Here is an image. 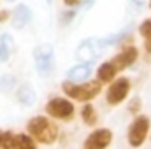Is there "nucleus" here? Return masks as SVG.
<instances>
[{
	"label": "nucleus",
	"instance_id": "obj_1",
	"mask_svg": "<svg viewBox=\"0 0 151 149\" xmlns=\"http://www.w3.org/2000/svg\"><path fill=\"white\" fill-rule=\"evenodd\" d=\"M27 133L32 135L37 144L42 146H53L58 140L60 130L56 126V123L53 121V117L49 116H34L27 121Z\"/></svg>",
	"mask_w": 151,
	"mask_h": 149
},
{
	"label": "nucleus",
	"instance_id": "obj_2",
	"mask_svg": "<svg viewBox=\"0 0 151 149\" xmlns=\"http://www.w3.org/2000/svg\"><path fill=\"white\" fill-rule=\"evenodd\" d=\"M104 90V84L97 79L91 81H84V82H74V81H63L62 82V91L65 93L67 98L74 100V102H93Z\"/></svg>",
	"mask_w": 151,
	"mask_h": 149
},
{
	"label": "nucleus",
	"instance_id": "obj_3",
	"mask_svg": "<svg viewBox=\"0 0 151 149\" xmlns=\"http://www.w3.org/2000/svg\"><path fill=\"white\" fill-rule=\"evenodd\" d=\"M151 133V117L148 114L134 116L127 128V144L132 149H141L148 140Z\"/></svg>",
	"mask_w": 151,
	"mask_h": 149
},
{
	"label": "nucleus",
	"instance_id": "obj_4",
	"mask_svg": "<svg viewBox=\"0 0 151 149\" xmlns=\"http://www.w3.org/2000/svg\"><path fill=\"white\" fill-rule=\"evenodd\" d=\"M132 88H134V84H132V79L128 75H118L113 82L107 84V88L104 91L106 104L109 107H118V105L125 104L130 98Z\"/></svg>",
	"mask_w": 151,
	"mask_h": 149
},
{
	"label": "nucleus",
	"instance_id": "obj_5",
	"mask_svg": "<svg viewBox=\"0 0 151 149\" xmlns=\"http://www.w3.org/2000/svg\"><path fill=\"white\" fill-rule=\"evenodd\" d=\"M44 111H46V116H49L53 119L69 123L76 116V105L74 100H70L67 97H53L46 102Z\"/></svg>",
	"mask_w": 151,
	"mask_h": 149
},
{
	"label": "nucleus",
	"instance_id": "obj_6",
	"mask_svg": "<svg viewBox=\"0 0 151 149\" xmlns=\"http://www.w3.org/2000/svg\"><path fill=\"white\" fill-rule=\"evenodd\" d=\"M139 58H141V49L134 44V40H127V42L121 44L119 51L111 60H113V63L116 65V69L119 72H125V70L132 69L139 62Z\"/></svg>",
	"mask_w": 151,
	"mask_h": 149
},
{
	"label": "nucleus",
	"instance_id": "obj_7",
	"mask_svg": "<svg viewBox=\"0 0 151 149\" xmlns=\"http://www.w3.org/2000/svg\"><path fill=\"white\" fill-rule=\"evenodd\" d=\"M114 140V132L107 126H99L93 128L84 142H83V149H109Z\"/></svg>",
	"mask_w": 151,
	"mask_h": 149
},
{
	"label": "nucleus",
	"instance_id": "obj_8",
	"mask_svg": "<svg viewBox=\"0 0 151 149\" xmlns=\"http://www.w3.org/2000/svg\"><path fill=\"white\" fill-rule=\"evenodd\" d=\"M34 60H35V65H37V70L40 74H49L55 67V47L51 44H40L34 49Z\"/></svg>",
	"mask_w": 151,
	"mask_h": 149
},
{
	"label": "nucleus",
	"instance_id": "obj_9",
	"mask_svg": "<svg viewBox=\"0 0 151 149\" xmlns=\"http://www.w3.org/2000/svg\"><path fill=\"white\" fill-rule=\"evenodd\" d=\"M11 19H12V27H14V28H18V30L25 28V27L32 21V11H30V7L25 5V4H19V5L12 11Z\"/></svg>",
	"mask_w": 151,
	"mask_h": 149
},
{
	"label": "nucleus",
	"instance_id": "obj_10",
	"mask_svg": "<svg viewBox=\"0 0 151 149\" xmlns=\"http://www.w3.org/2000/svg\"><path fill=\"white\" fill-rule=\"evenodd\" d=\"M119 74V70L116 69V65L113 63V60H106V62H102L100 65H99V69H97V81H100L102 84H109V82H113L114 79L118 77Z\"/></svg>",
	"mask_w": 151,
	"mask_h": 149
},
{
	"label": "nucleus",
	"instance_id": "obj_11",
	"mask_svg": "<svg viewBox=\"0 0 151 149\" xmlns=\"http://www.w3.org/2000/svg\"><path fill=\"white\" fill-rule=\"evenodd\" d=\"M137 32H139V35L142 39V49H144V53L148 56H151V16L150 18H144L139 23Z\"/></svg>",
	"mask_w": 151,
	"mask_h": 149
},
{
	"label": "nucleus",
	"instance_id": "obj_12",
	"mask_svg": "<svg viewBox=\"0 0 151 149\" xmlns=\"http://www.w3.org/2000/svg\"><path fill=\"white\" fill-rule=\"evenodd\" d=\"M79 116H81V121L86 126H97V123H99V112H97L95 105L91 102L83 104V107L79 111Z\"/></svg>",
	"mask_w": 151,
	"mask_h": 149
},
{
	"label": "nucleus",
	"instance_id": "obj_13",
	"mask_svg": "<svg viewBox=\"0 0 151 149\" xmlns=\"http://www.w3.org/2000/svg\"><path fill=\"white\" fill-rule=\"evenodd\" d=\"M90 74H91V69L86 63H79L67 72V77H69V81H74V82H84L90 77Z\"/></svg>",
	"mask_w": 151,
	"mask_h": 149
},
{
	"label": "nucleus",
	"instance_id": "obj_14",
	"mask_svg": "<svg viewBox=\"0 0 151 149\" xmlns=\"http://www.w3.org/2000/svg\"><path fill=\"white\" fill-rule=\"evenodd\" d=\"M12 149H37V140L28 133H16L14 132Z\"/></svg>",
	"mask_w": 151,
	"mask_h": 149
},
{
	"label": "nucleus",
	"instance_id": "obj_15",
	"mask_svg": "<svg viewBox=\"0 0 151 149\" xmlns=\"http://www.w3.org/2000/svg\"><path fill=\"white\" fill-rule=\"evenodd\" d=\"M16 98H18V102L23 104V105H32V104L35 102L37 95H35V91H34V88H32L30 84H23V86H19V90H18V93H16Z\"/></svg>",
	"mask_w": 151,
	"mask_h": 149
},
{
	"label": "nucleus",
	"instance_id": "obj_16",
	"mask_svg": "<svg viewBox=\"0 0 151 149\" xmlns=\"http://www.w3.org/2000/svg\"><path fill=\"white\" fill-rule=\"evenodd\" d=\"M12 47H14V40L9 34H2L0 35V62H9L11 58V53H12Z\"/></svg>",
	"mask_w": 151,
	"mask_h": 149
},
{
	"label": "nucleus",
	"instance_id": "obj_17",
	"mask_svg": "<svg viewBox=\"0 0 151 149\" xmlns=\"http://www.w3.org/2000/svg\"><path fill=\"white\" fill-rule=\"evenodd\" d=\"M142 107H144V102H142V98L139 95H134V97H130L127 100V111H128V114L132 117L142 114Z\"/></svg>",
	"mask_w": 151,
	"mask_h": 149
},
{
	"label": "nucleus",
	"instance_id": "obj_18",
	"mask_svg": "<svg viewBox=\"0 0 151 149\" xmlns=\"http://www.w3.org/2000/svg\"><path fill=\"white\" fill-rule=\"evenodd\" d=\"M12 140H14V132L12 130H4V135H2V149H12Z\"/></svg>",
	"mask_w": 151,
	"mask_h": 149
},
{
	"label": "nucleus",
	"instance_id": "obj_19",
	"mask_svg": "<svg viewBox=\"0 0 151 149\" xmlns=\"http://www.w3.org/2000/svg\"><path fill=\"white\" fill-rule=\"evenodd\" d=\"M11 11H7V9H0V25L2 23H7L9 19H11Z\"/></svg>",
	"mask_w": 151,
	"mask_h": 149
},
{
	"label": "nucleus",
	"instance_id": "obj_20",
	"mask_svg": "<svg viewBox=\"0 0 151 149\" xmlns=\"http://www.w3.org/2000/svg\"><path fill=\"white\" fill-rule=\"evenodd\" d=\"M84 0H63V4L67 5V7H76V5H79V4H83Z\"/></svg>",
	"mask_w": 151,
	"mask_h": 149
},
{
	"label": "nucleus",
	"instance_id": "obj_21",
	"mask_svg": "<svg viewBox=\"0 0 151 149\" xmlns=\"http://www.w3.org/2000/svg\"><path fill=\"white\" fill-rule=\"evenodd\" d=\"M2 135H4V130H0V149H2Z\"/></svg>",
	"mask_w": 151,
	"mask_h": 149
},
{
	"label": "nucleus",
	"instance_id": "obj_22",
	"mask_svg": "<svg viewBox=\"0 0 151 149\" xmlns=\"http://www.w3.org/2000/svg\"><path fill=\"white\" fill-rule=\"evenodd\" d=\"M148 7H150V11H151V0H148Z\"/></svg>",
	"mask_w": 151,
	"mask_h": 149
},
{
	"label": "nucleus",
	"instance_id": "obj_23",
	"mask_svg": "<svg viewBox=\"0 0 151 149\" xmlns=\"http://www.w3.org/2000/svg\"><path fill=\"white\" fill-rule=\"evenodd\" d=\"M7 2H16V0H7Z\"/></svg>",
	"mask_w": 151,
	"mask_h": 149
},
{
	"label": "nucleus",
	"instance_id": "obj_24",
	"mask_svg": "<svg viewBox=\"0 0 151 149\" xmlns=\"http://www.w3.org/2000/svg\"><path fill=\"white\" fill-rule=\"evenodd\" d=\"M150 142H151V133H150Z\"/></svg>",
	"mask_w": 151,
	"mask_h": 149
}]
</instances>
